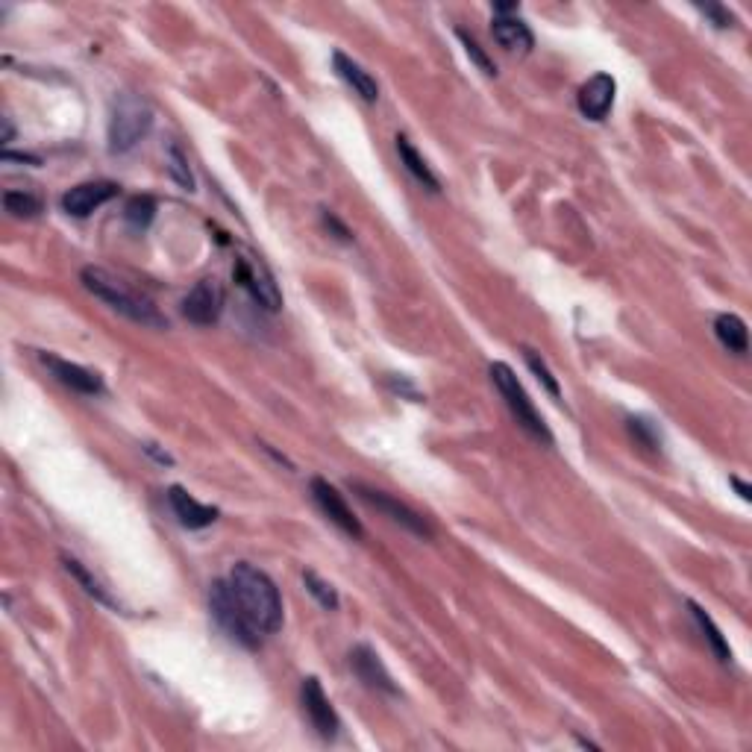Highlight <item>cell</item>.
Segmentation results:
<instances>
[{"instance_id": "obj_7", "label": "cell", "mask_w": 752, "mask_h": 752, "mask_svg": "<svg viewBox=\"0 0 752 752\" xmlns=\"http://www.w3.org/2000/svg\"><path fill=\"white\" fill-rule=\"evenodd\" d=\"M235 280L238 285L247 288V294L253 297V303H259L265 312H280L282 309V294L274 282V274L268 271V265L262 259L244 256L235 262Z\"/></svg>"}, {"instance_id": "obj_10", "label": "cell", "mask_w": 752, "mask_h": 752, "mask_svg": "<svg viewBox=\"0 0 752 752\" xmlns=\"http://www.w3.org/2000/svg\"><path fill=\"white\" fill-rule=\"evenodd\" d=\"M312 500H315V506H318L344 535H350V538H362V535H365L359 517L353 515V509L347 506V500L329 485L327 479H321V476L312 479Z\"/></svg>"}, {"instance_id": "obj_29", "label": "cell", "mask_w": 752, "mask_h": 752, "mask_svg": "<svg viewBox=\"0 0 752 752\" xmlns=\"http://www.w3.org/2000/svg\"><path fill=\"white\" fill-rule=\"evenodd\" d=\"M324 224H327V230L338 233V238H341V241H350V230H347V227H344V224H341V221H338V218L332 215V212H327V209H324Z\"/></svg>"}, {"instance_id": "obj_4", "label": "cell", "mask_w": 752, "mask_h": 752, "mask_svg": "<svg viewBox=\"0 0 752 752\" xmlns=\"http://www.w3.org/2000/svg\"><path fill=\"white\" fill-rule=\"evenodd\" d=\"M150 127H153V109L133 94H121L109 115V150L112 153L133 150L150 133Z\"/></svg>"}, {"instance_id": "obj_15", "label": "cell", "mask_w": 752, "mask_h": 752, "mask_svg": "<svg viewBox=\"0 0 752 752\" xmlns=\"http://www.w3.org/2000/svg\"><path fill=\"white\" fill-rule=\"evenodd\" d=\"M168 503H171L174 515H177V520H180L186 529H206V526H212V523L218 520V515H221L215 506L197 503L186 488H180V485H171V488H168Z\"/></svg>"}, {"instance_id": "obj_12", "label": "cell", "mask_w": 752, "mask_h": 752, "mask_svg": "<svg viewBox=\"0 0 752 752\" xmlns=\"http://www.w3.org/2000/svg\"><path fill=\"white\" fill-rule=\"evenodd\" d=\"M350 667H353V673H356L371 691L388 694V697H397V694H400L397 685H394V679H391V673L385 670L382 658L376 656L374 647H368V644L353 647V650H350Z\"/></svg>"}, {"instance_id": "obj_14", "label": "cell", "mask_w": 752, "mask_h": 752, "mask_svg": "<svg viewBox=\"0 0 752 752\" xmlns=\"http://www.w3.org/2000/svg\"><path fill=\"white\" fill-rule=\"evenodd\" d=\"M42 362H45V368L50 374L56 376L65 388H71V391H77V394H86V397H94V394H103V379L89 371V368H83V365H74V362H65V359H59V356H42Z\"/></svg>"}, {"instance_id": "obj_22", "label": "cell", "mask_w": 752, "mask_h": 752, "mask_svg": "<svg viewBox=\"0 0 752 752\" xmlns=\"http://www.w3.org/2000/svg\"><path fill=\"white\" fill-rule=\"evenodd\" d=\"M3 206L15 218H36L42 212V200L36 194H30V191H6Z\"/></svg>"}, {"instance_id": "obj_30", "label": "cell", "mask_w": 752, "mask_h": 752, "mask_svg": "<svg viewBox=\"0 0 752 752\" xmlns=\"http://www.w3.org/2000/svg\"><path fill=\"white\" fill-rule=\"evenodd\" d=\"M703 12L714 18V27H729L732 24V15L726 9H720V6H703Z\"/></svg>"}, {"instance_id": "obj_2", "label": "cell", "mask_w": 752, "mask_h": 752, "mask_svg": "<svg viewBox=\"0 0 752 752\" xmlns=\"http://www.w3.org/2000/svg\"><path fill=\"white\" fill-rule=\"evenodd\" d=\"M80 280L86 285V291H92L94 297H100L106 306H112L124 318L136 321L141 327L168 329V318L153 306V300L141 297L139 291H133L127 282L112 277L109 271H103V268H83Z\"/></svg>"}, {"instance_id": "obj_21", "label": "cell", "mask_w": 752, "mask_h": 752, "mask_svg": "<svg viewBox=\"0 0 752 752\" xmlns=\"http://www.w3.org/2000/svg\"><path fill=\"white\" fill-rule=\"evenodd\" d=\"M688 609H691V614H694V620H697V626H700V632H703V638L711 644V650H714V656L720 658L723 664L726 661H732V650H729V644H726V638L720 635V629L714 626V620L705 614L697 603H688Z\"/></svg>"}, {"instance_id": "obj_17", "label": "cell", "mask_w": 752, "mask_h": 752, "mask_svg": "<svg viewBox=\"0 0 752 752\" xmlns=\"http://www.w3.org/2000/svg\"><path fill=\"white\" fill-rule=\"evenodd\" d=\"M332 65H335V71H338V77L353 89V92L359 94L365 103H376V97H379V86H376V80L359 65V62H353L347 53H335L332 56Z\"/></svg>"}, {"instance_id": "obj_20", "label": "cell", "mask_w": 752, "mask_h": 752, "mask_svg": "<svg viewBox=\"0 0 752 752\" xmlns=\"http://www.w3.org/2000/svg\"><path fill=\"white\" fill-rule=\"evenodd\" d=\"M62 564H65V570L83 585V591L89 594V597H94L97 603H103V606H109V609H118V603L112 600V594L103 588V582L100 579H94L92 573H89V567L86 564L80 562V559H71V556H62Z\"/></svg>"}, {"instance_id": "obj_5", "label": "cell", "mask_w": 752, "mask_h": 752, "mask_svg": "<svg viewBox=\"0 0 752 752\" xmlns=\"http://www.w3.org/2000/svg\"><path fill=\"white\" fill-rule=\"evenodd\" d=\"M209 611H212V617L218 620V626H221L233 641H238L241 647L256 650V647L262 644V635L247 623V617L238 609L230 582L218 579V582L209 588Z\"/></svg>"}, {"instance_id": "obj_23", "label": "cell", "mask_w": 752, "mask_h": 752, "mask_svg": "<svg viewBox=\"0 0 752 752\" xmlns=\"http://www.w3.org/2000/svg\"><path fill=\"white\" fill-rule=\"evenodd\" d=\"M156 215V200L150 194H139V197H130L127 206H124V218L127 224H133L136 230H144Z\"/></svg>"}, {"instance_id": "obj_31", "label": "cell", "mask_w": 752, "mask_h": 752, "mask_svg": "<svg viewBox=\"0 0 752 752\" xmlns=\"http://www.w3.org/2000/svg\"><path fill=\"white\" fill-rule=\"evenodd\" d=\"M732 485L738 488V494H741V500H747L750 503L752 500V488L744 482V479H738V476H732Z\"/></svg>"}, {"instance_id": "obj_19", "label": "cell", "mask_w": 752, "mask_h": 752, "mask_svg": "<svg viewBox=\"0 0 752 752\" xmlns=\"http://www.w3.org/2000/svg\"><path fill=\"white\" fill-rule=\"evenodd\" d=\"M397 153H400V162L406 165V171H409L423 188H429V191H438V188H441L438 177H435L432 168L426 165V159L415 150V144L406 139V136H397Z\"/></svg>"}, {"instance_id": "obj_3", "label": "cell", "mask_w": 752, "mask_h": 752, "mask_svg": "<svg viewBox=\"0 0 752 752\" xmlns=\"http://www.w3.org/2000/svg\"><path fill=\"white\" fill-rule=\"evenodd\" d=\"M491 382L497 385L500 397L506 400V406H509V412L515 415V421L520 423V429H523L526 435H532L535 441H541V444H553L550 426H547L544 418L538 415V409H535V403L529 400L526 388L520 385V379H517L515 371H512L506 362H494V365H491Z\"/></svg>"}, {"instance_id": "obj_28", "label": "cell", "mask_w": 752, "mask_h": 752, "mask_svg": "<svg viewBox=\"0 0 752 752\" xmlns=\"http://www.w3.org/2000/svg\"><path fill=\"white\" fill-rule=\"evenodd\" d=\"M629 429H632V435H638L647 447H653V450H656L658 435L653 432V426H650V423L641 421V418H632V421H629Z\"/></svg>"}, {"instance_id": "obj_32", "label": "cell", "mask_w": 752, "mask_h": 752, "mask_svg": "<svg viewBox=\"0 0 752 752\" xmlns=\"http://www.w3.org/2000/svg\"><path fill=\"white\" fill-rule=\"evenodd\" d=\"M12 133H15V130H12V124H9V118H6V130H3V141H12Z\"/></svg>"}, {"instance_id": "obj_11", "label": "cell", "mask_w": 752, "mask_h": 752, "mask_svg": "<svg viewBox=\"0 0 752 752\" xmlns=\"http://www.w3.org/2000/svg\"><path fill=\"white\" fill-rule=\"evenodd\" d=\"M112 197H118V186L109 180H94V183H80V186L68 188L62 194V209L74 218H89L94 209H100L103 203H109Z\"/></svg>"}, {"instance_id": "obj_25", "label": "cell", "mask_w": 752, "mask_h": 752, "mask_svg": "<svg viewBox=\"0 0 752 752\" xmlns=\"http://www.w3.org/2000/svg\"><path fill=\"white\" fill-rule=\"evenodd\" d=\"M303 582H306V591H309L327 611H335L341 606V603H338V591L329 585L327 579H321L315 570H306V573H303Z\"/></svg>"}, {"instance_id": "obj_9", "label": "cell", "mask_w": 752, "mask_h": 752, "mask_svg": "<svg viewBox=\"0 0 752 752\" xmlns=\"http://www.w3.org/2000/svg\"><path fill=\"white\" fill-rule=\"evenodd\" d=\"M300 703H303V711H306L309 723L315 726V732L321 738L332 741L338 735V729H341V720H338L335 708H332L329 697L324 694V688H321V682L315 676L303 679V685H300Z\"/></svg>"}, {"instance_id": "obj_24", "label": "cell", "mask_w": 752, "mask_h": 752, "mask_svg": "<svg viewBox=\"0 0 752 752\" xmlns=\"http://www.w3.org/2000/svg\"><path fill=\"white\" fill-rule=\"evenodd\" d=\"M168 174L174 177V183L183 188V191H194V174L188 168V156L183 153L180 144L168 147Z\"/></svg>"}, {"instance_id": "obj_6", "label": "cell", "mask_w": 752, "mask_h": 752, "mask_svg": "<svg viewBox=\"0 0 752 752\" xmlns=\"http://www.w3.org/2000/svg\"><path fill=\"white\" fill-rule=\"evenodd\" d=\"M350 488L356 491V497L362 500V503H368L371 509L376 512H382V515H388L394 523H400L403 529H409L412 535H418V538H432V526H429V520L423 515H418L412 506H406V503H400V500H394L391 494H385V491H379V488H371V485H365V482H350Z\"/></svg>"}, {"instance_id": "obj_18", "label": "cell", "mask_w": 752, "mask_h": 752, "mask_svg": "<svg viewBox=\"0 0 752 752\" xmlns=\"http://www.w3.org/2000/svg\"><path fill=\"white\" fill-rule=\"evenodd\" d=\"M714 335H717V341H720L729 353H735V356H744V353L750 350V332H747V324H744L738 315H732V312L717 315V321H714Z\"/></svg>"}, {"instance_id": "obj_27", "label": "cell", "mask_w": 752, "mask_h": 752, "mask_svg": "<svg viewBox=\"0 0 752 752\" xmlns=\"http://www.w3.org/2000/svg\"><path fill=\"white\" fill-rule=\"evenodd\" d=\"M459 42L465 45V53H468L470 59H473V65L485 74V77H497V65L488 59V53L482 50V45L470 36V33H465V30H459Z\"/></svg>"}, {"instance_id": "obj_13", "label": "cell", "mask_w": 752, "mask_h": 752, "mask_svg": "<svg viewBox=\"0 0 752 752\" xmlns=\"http://www.w3.org/2000/svg\"><path fill=\"white\" fill-rule=\"evenodd\" d=\"M614 92H617V83L611 74H594L579 94H576V103H579V112L588 118V121H606L614 106Z\"/></svg>"}, {"instance_id": "obj_8", "label": "cell", "mask_w": 752, "mask_h": 752, "mask_svg": "<svg viewBox=\"0 0 752 752\" xmlns=\"http://www.w3.org/2000/svg\"><path fill=\"white\" fill-rule=\"evenodd\" d=\"M224 303H227L224 285L206 277L183 297V315L197 327H212V324H218V318L224 312Z\"/></svg>"}, {"instance_id": "obj_16", "label": "cell", "mask_w": 752, "mask_h": 752, "mask_svg": "<svg viewBox=\"0 0 752 752\" xmlns=\"http://www.w3.org/2000/svg\"><path fill=\"white\" fill-rule=\"evenodd\" d=\"M491 36L500 47H506L509 53H529L535 39H532V30L526 27L523 18L517 15H494V24H491Z\"/></svg>"}, {"instance_id": "obj_26", "label": "cell", "mask_w": 752, "mask_h": 752, "mask_svg": "<svg viewBox=\"0 0 752 752\" xmlns=\"http://www.w3.org/2000/svg\"><path fill=\"white\" fill-rule=\"evenodd\" d=\"M523 359H526V365H529V371L538 376V382L559 400L562 397V388H559V379L553 376V371L547 368V362L541 359V353H535V350H529V347H523Z\"/></svg>"}, {"instance_id": "obj_1", "label": "cell", "mask_w": 752, "mask_h": 752, "mask_svg": "<svg viewBox=\"0 0 752 752\" xmlns=\"http://www.w3.org/2000/svg\"><path fill=\"white\" fill-rule=\"evenodd\" d=\"M230 588H233L235 603L241 614L247 617V623L265 638L282 629V600L274 579L253 567L250 562H238L230 570Z\"/></svg>"}]
</instances>
